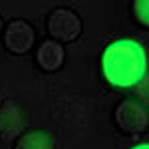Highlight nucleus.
<instances>
[{
	"label": "nucleus",
	"mask_w": 149,
	"mask_h": 149,
	"mask_svg": "<svg viewBox=\"0 0 149 149\" xmlns=\"http://www.w3.org/2000/svg\"><path fill=\"white\" fill-rule=\"evenodd\" d=\"M102 70L113 88H135L147 72L145 50L135 40H115L103 52Z\"/></svg>",
	"instance_id": "f257e3e1"
},
{
	"label": "nucleus",
	"mask_w": 149,
	"mask_h": 149,
	"mask_svg": "<svg viewBox=\"0 0 149 149\" xmlns=\"http://www.w3.org/2000/svg\"><path fill=\"white\" fill-rule=\"evenodd\" d=\"M135 95L139 97L141 105L149 107V76H145V78L135 86Z\"/></svg>",
	"instance_id": "1a4fd4ad"
},
{
	"label": "nucleus",
	"mask_w": 149,
	"mask_h": 149,
	"mask_svg": "<svg viewBox=\"0 0 149 149\" xmlns=\"http://www.w3.org/2000/svg\"><path fill=\"white\" fill-rule=\"evenodd\" d=\"M131 149H149V143H139V145H135V147Z\"/></svg>",
	"instance_id": "9d476101"
},
{
	"label": "nucleus",
	"mask_w": 149,
	"mask_h": 149,
	"mask_svg": "<svg viewBox=\"0 0 149 149\" xmlns=\"http://www.w3.org/2000/svg\"><path fill=\"white\" fill-rule=\"evenodd\" d=\"M115 123L125 133H141L147 127L149 117L141 103L125 100V102L117 103V107H115Z\"/></svg>",
	"instance_id": "7ed1b4c3"
},
{
	"label": "nucleus",
	"mask_w": 149,
	"mask_h": 149,
	"mask_svg": "<svg viewBox=\"0 0 149 149\" xmlns=\"http://www.w3.org/2000/svg\"><path fill=\"white\" fill-rule=\"evenodd\" d=\"M22 127L20 119V109L16 103L12 102H2L0 103V141H10L18 135Z\"/></svg>",
	"instance_id": "39448f33"
},
{
	"label": "nucleus",
	"mask_w": 149,
	"mask_h": 149,
	"mask_svg": "<svg viewBox=\"0 0 149 149\" xmlns=\"http://www.w3.org/2000/svg\"><path fill=\"white\" fill-rule=\"evenodd\" d=\"M48 32L56 42H74L81 34V20L70 8H56L48 18Z\"/></svg>",
	"instance_id": "f03ea898"
},
{
	"label": "nucleus",
	"mask_w": 149,
	"mask_h": 149,
	"mask_svg": "<svg viewBox=\"0 0 149 149\" xmlns=\"http://www.w3.org/2000/svg\"><path fill=\"white\" fill-rule=\"evenodd\" d=\"M34 28L24 20H12L4 30V46L12 54H26L34 46Z\"/></svg>",
	"instance_id": "20e7f679"
},
{
	"label": "nucleus",
	"mask_w": 149,
	"mask_h": 149,
	"mask_svg": "<svg viewBox=\"0 0 149 149\" xmlns=\"http://www.w3.org/2000/svg\"><path fill=\"white\" fill-rule=\"evenodd\" d=\"M14 149H54V141L44 131H28L18 139Z\"/></svg>",
	"instance_id": "0eeeda50"
},
{
	"label": "nucleus",
	"mask_w": 149,
	"mask_h": 149,
	"mask_svg": "<svg viewBox=\"0 0 149 149\" xmlns=\"http://www.w3.org/2000/svg\"><path fill=\"white\" fill-rule=\"evenodd\" d=\"M36 60L40 64V68L46 70V72H56V70L62 68L64 60H66V52L60 42L56 40H46L42 42V46L38 48V54H36Z\"/></svg>",
	"instance_id": "423d86ee"
},
{
	"label": "nucleus",
	"mask_w": 149,
	"mask_h": 149,
	"mask_svg": "<svg viewBox=\"0 0 149 149\" xmlns=\"http://www.w3.org/2000/svg\"><path fill=\"white\" fill-rule=\"evenodd\" d=\"M0 30H2V18H0Z\"/></svg>",
	"instance_id": "9b49d317"
},
{
	"label": "nucleus",
	"mask_w": 149,
	"mask_h": 149,
	"mask_svg": "<svg viewBox=\"0 0 149 149\" xmlns=\"http://www.w3.org/2000/svg\"><path fill=\"white\" fill-rule=\"evenodd\" d=\"M131 12H133V18L137 20V24L149 28V0H135L131 6Z\"/></svg>",
	"instance_id": "6e6552de"
}]
</instances>
